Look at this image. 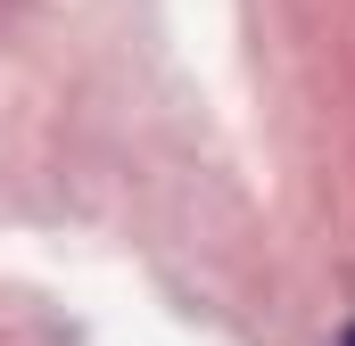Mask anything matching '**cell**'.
<instances>
[{
    "label": "cell",
    "mask_w": 355,
    "mask_h": 346,
    "mask_svg": "<svg viewBox=\"0 0 355 346\" xmlns=\"http://www.w3.org/2000/svg\"><path fill=\"white\" fill-rule=\"evenodd\" d=\"M339 346H355V322H347V338H339Z\"/></svg>",
    "instance_id": "6da1fadb"
}]
</instances>
